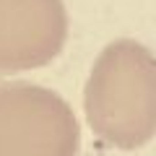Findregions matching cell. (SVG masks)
<instances>
[{"label":"cell","mask_w":156,"mask_h":156,"mask_svg":"<svg viewBox=\"0 0 156 156\" xmlns=\"http://www.w3.org/2000/svg\"><path fill=\"white\" fill-rule=\"evenodd\" d=\"M65 16L60 0H0V70H21L60 50Z\"/></svg>","instance_id":"6da1fadb"}]
</instances>
